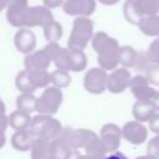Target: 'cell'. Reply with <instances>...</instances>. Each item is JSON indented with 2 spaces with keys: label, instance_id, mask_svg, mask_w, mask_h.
<instances>
[{
  "label": "cell",
  "instance_id": "cell-7",
  "mask_svg": "<svg viewBox=\"0 0 159 159\" xmlns=\"http://www.w3.org/2000/svg\"><path fill=\"white\" fill-rule=\"evenodd\" d=\"M129 89L137 101H152L158 92V89L150 84L145 75L133 76L129 83Z\"/></svg>",
  "mask_w": 159,
  "mask_h": 159
},
{
  "label": "cell",
  "instance_id": "cell-2",
  "mask_svg": "<svg viewBox=\"0 0 159 159\" xmlns=\"http://www.w3.org/2000/svg\"><path fill=\"white\" fill-rule=\"evenodd\" d=\"M29 130L36 139H45V140H53L62 134V124L58 119L53 118L50 114H37L32 117L31 124Z\"/></svg>",
  "mask_w": 159,
  "mask_h": 159
},
{
  "label": "cell",
  "instance_id": "cell-17",
  "mask_svg": "<svg viewBox=\"0 0 159 159\" xmlns=\"http://www.w3.org/2000/svg\"><path fill=\"white\" fill-rule=\"evenodd\" d=\"M31 159H48L52 157L51 142L45 139H35L31 150Z\"/></svg>",
  "mask_w": 159,
  "mask_h": 159
},
{
  "label": "cell",
  "instance_id": "cell-11",
  "mask_svg": "<svg viewBox=\"0 0 159 159\" xmlns=\"http://www.w3.org/2000/svg\"><path fill=\"white\" fill-rule=\"evenodd\" d=\"M51 57L45 50L35 51L31 53H27L24 61L25 70L32 71V70H47L51 65Z\"/></svg>",
  "mask_w": 159,
  "mask_h": 159
},
{
  "label": "cell",
  "instance_id": "cell-24",
  "mask_svg": "<svg viewBox=\"0 0 159 159\" xmlns=\"http://www.w3.org/2000/svg\"><path fill=\"white\" fill-rule=\"evenodd\" d=\"M15 86L16 88L21 92V93H34L36 91V87L32 84L30 77H29V73L26 70L24 71H20L17 75H16V78H15Z\"/></svg>",
  "mask_w": 159,
  "mask_h": 159
},
{
  "label": "cell",
  "instance_id": "cell-14",
  "mask_svg": "<svg viewBox=\"0 0 159 159\" xmlns=\"http://www.w3.org/2000/svg\"><path fill=\"white\" fill-rule=\"evenodd\" d=\"M36 39L35 35L26 29L20 30L15 36V46L16 48L22 53H31V51L35 48Z\"/></svg>",
  "mask_w": 159,
  "mask_h": 159
},
{
  "label": "cell",
  "instance_id": "cell-36",
  "mask_svg": "<svg viewBox=\"0 0 159 159\" xmlns=\"http://www.w3.org/2000/svg\"><path fill=\"white\" fill-rule=\"evenodd\" d=\"M81 157H82V154H81L77 149H72V150L67 154V157H66L65 159H81Z\"/></svg>",
  "mask_w": 159,
  "mask_h": 159
},
{
  "label": "cell",
  "instance_id": "cell-13",
  "mask_svg": "<svg viewBox=\"0 0 159 159\" xmlns=\"http://www.w3.org/2000/svg\"><path fill=\"white\" fill-rule=\"evenodd\" d=\"M35 137L29 129L25 130H16L11 137V145L14 149L19 152H29L35 142Z\"/></svg>",
  "mask_w": 159,
  "mask_h": 159
},
{
  "label": "cell",
  "instance_id": "cell-39",
  "mask_svg": "<svg viewBox=\"0 0 159 159\" xmlns=\"http://www.w3.org/2000/svg\"><path fill=\"white\" fill-rule=\"evenodd\" d=\"M135 159H159V158L154 157V155H150V154H145V155H139Z\"/></svg>",
  "mask_w": 159,
  "mask_h": 159
},
{
  "label": "cell",
  "instance_id": "cell-34",
  "mask_svg": "<svg viewBox=\"0 0 159 159\" xmlns=\"http://www.w3.org/2000/svg\"><path fill=\"white\" fill-rule=\"evenodd\" d=\"M148 124H149V129L154 134H159V113H155L153 118L148 122Z\"/></svg>",
  "mask_w": 159,
  "mask_h": 159
},
{
  "label": "cell",
  "instance_id": "cell-28",
  "mask_svg": "<svg viewBox=\"0 0 159 159\" xmlns=\"http://www.w3.org/2000/svg\"><path fill=\"white\" fill-rule=\"evenodd\" d=\"M123 14H124V17L127 19L128 22L133 24V25H138V22L140 21V16L139 14L135 10V6H134V0H127L124 2V6H123Z\"/></svg>",
  "mask_w": 159,
  "mask_h": 159
},
{
  "label": "cell",
  "instance_id": "cell-15",
  "mask_svg": "<svg viewBox=\"0 0 159 159\" xmlns=\"http://www.w3.org/2000/svg\"><path fill=\"white\" fill-rule=\"evenodd\" d=\"M9 118V125L16 132V130H25L29 129L30 124H31V116L27 112L16 109L14 112L10 113V116H7Z\"/></svg>",
  "mask_w": 159,
  "mask_h": 159
},
{
  "label": "cell",
  "instance_id": "cell-33",
  "mask_svg": "<svg viewBox=\"0 0 159 159\" xmlns=\"http://www.w3.org/2000/svg\"><path fill=\"white\" fill-rule=\"evenodd\" d=\"M9 127V118L7 116H2L0 117V149L4 148L5 143H6V128Z\"/></svg>",
  "mask_w": 159,
  "mask_h": 159
},
{
  "label": "cell",
  "instance_id": "cell-19",
  "mask_svg": "<svg viewBox=\"0 0 159 159\" xmlns=\"http://www.w3.org/2000/svg\"><path fill=\"white\" fill-rule=\"evenodd\" d=\"M134 6L140 17L159 14V0H134Z\"/></svg>",
  "mask_w": 159,
  "mask_h": 159
},
{
  "label": "cell",
  "instance_id": "cell-9",
  "mask_svg": "<svg viewBox=\"0 0 159 159\" xmlns=\"http://www.w3.org/2000/svg\"><path fill=\"white\" fill-rule=\"evenodd\" d=\"M123 139L134 145H140L148 139V128L138 120H129L122 127Z\"/></svg>",
  "mask_w": 159,
  "mask_h": 159
},
{
  "label": "cell",
  "instance_id": "cell-42",
  "mask_svg": "<svg viewBox=\"0 0 159 159\" xmlns=\"http://www.w3.org/2000/svg\"><path fill=\"white\" fill-rule=\"evenodd\" d=\"M48 159H57V158H53V157H51V158H48Z\"/></svg>",
  "mask_w": 159,
  "mask_h": 159
},
{
  "label": "cell",
  "instance_id": "cell-26",
  "mask_svg": "<svg viewBox=\"0 0 159 159\" xmlns=\"http://www.w3.org/2000/svg\"><path fill=\"white\" fill-rule=\"evenodd\" d=\"M51 83H52V86H55L60 89L68 87L71 84L70 72L63 71V70H56V71L51 72Z\"/></svg>",
  "mask_w": 159,
  "mask_h": 159
},
{
  "label": "cell",
  "instance_id": "cell-29",
  "mask_svg": "<svg viewBox=\"0 0 159 159\" xmlns=\"http://www.w3.org/2000/svg\"><path fill=\"white\" fill-rule=\"evenodd\" d=\"M62 35V27L57 22H51L45 27V36L50 42H55Z\"/></svg>",
  "mask_w": 159,
  "mask_h": 159
},
{
  "label": "cell",
  "instance_id": "cell-21",
  "mask_svg": "<svg viewBox=\"0 0 159 159\" xmlns=\"http://www.w3.org/2000/svg\"><path fill=\"white\" fill-rule=\"evenodd\" d=\"M70 52V71L72 72H81L87 66V57L82 50H71Z\"/></svg>",
  "mask_w": 159,
  "mask_h": 159
},
{
  "label": "cell",
  "instance_id": "cell-38",
  "mask_svg": "<svg viewBox=\"0 0 159 159\" xmlns=\"http://www.w3.org/2000/svg\"><path fill=\"white\" fill-rule=\"evenodd\" d=\"M5 113H6V107H5V103H4V101L0 98V117H2V116H6Z\"/></svg>",
  "mask_w": 159,
  "mask_h": 159
},
{
  "label": "cell",
  "instance_id": "cell-23",
  "mask_svg": "<svg viewBox=\"0 0 159 159\" xmlns=\"http://www.w3.org/2000/svg\"><path fill=\"white\" fill-rule=\"evenodd\" d=\"M84 152L89 157L101 158V159H103L108 154V149L104 145V143L102 142V139L99 138V135L88 143V145L84 148Z\"/></svg>",
  "mask_w": 159,
  "mask_h": 159
},
{
  "label": "cell",
  "instance_id": "cell-40",
  "mask_svg": "<svg viewBox=\"0 0 159 159\" xmlns=\"http://www.w3.org/2000/svg\"><path fill=\"white\" fill-rule=\"evenodd\" d=\"M119 0H101V2H103V4H106V5H113V4H116V2H118Z\"/></svg>",
  "mask_w": 159,
  "mask_h": 159
},
{
  "label": "cell",
  "instance_id": "cell-1",
  "mask_svg": "<svg viewBox=\"0 0 159 159\" xmlns=\"http://www.w3.org/2000/svg\"><path fill=\"white\" fill-rule=\"evenodd\" d=\"M92 47L97 52V62L101 68L113 71L119 65V48L117 40L106 32H97L92 37Z\"/></svg>",
  "mask_w": 159,
  "mask_h": 159
},
{
  "label": "cell",
  "instance_id": "cell-35",
  "mask_svg": "<svg viewBox=\"0 0 159 159\" xmlns=\"http://www.w3.org/2000/svg\"><path fill=\"white\" fill-rule=\"evenodd\" d=\"M104 159H128V158H127L123 153L116 150V152H112V153H109L108 155H106Z\"/></svg>",
  "mask_w": 159,
  "mask_h": 159
},
{
  "label": "cell",
  "instance_id": "cell-37",
  "mask_svg": "<svg viewBox=\"0 0 159 159\" xmlns=\"http://www.w3.org/2000/svg\"><path fill=\"white\" fill-rule=\"evenodd\" d=\"M152 102H153V104H154V107H155L157 112L159 113V89H158V92H157L155 97H154V98L152 99Z\"/></svg>",
  "mask_w": 159,
  "mask_h": 159
},
{
  "label": "cell",
  "instance_id": "cell-5",
  "mask_svg": "<svg viewBox=\"0 0 159 159\" xmlns=\"http://www.w3.org/2000/svg\"><path fill=\"white\" fill-rule=\"evenodd\" d=\"M108 73L101 67L89 68L83 77V87L92 94H101L107 89Z\"/></svg>",
  "mask_w": 159,
  "mask_h": 159
},
{
  "label": "cell",
  "instance_id": "cell-10",
  "mask_svg": "<svg viewBox=\"0 0 159 159\" xmlns=\"http://www.w3.org/2000/svg\"><path fill=\"white\" fill-rule=\"evenodd\" d=\"M99 138L104 143V145L108 149V153L116 152L122 143L123 134H122V128H119L114 123H106L99 132Z\"/></svg>",
  "mask_w": 159,
  "mask_h": 159
},
{
  "label": "cell",
  "instance_id": "cell-32",
  "mask_svg": "<svg viewBox=\"0 0 159 159\" xmlns=\"http://www.w3.org/2000/svg\"><path fill=\"white\" fill-rule=\"evenodd\" d=\"M147 154L159 158V134H155L152 139H149L147 144Z\"/></svg>",
  "mask_w": 159,
  "mask_h": 159
},
{
  "label": "cell",
  "instance_id": "cell-20",
  "mask_svg": "<svg viewBox=\"0 0 159 159\" xmlns=\"http://www.w3.org/2000/svg\"><path fill=\"white\" fill-rule=\"evenodd\" d=\"M27 73L36 89L46 88L51 83V73L47 70H32V71H27Z\"/></svg>",
  "mask_w": 159,
  "mask_h": 159
},
{
  "label": "cell",
  "instance_id": "cell-6",
  "mask_svg": "<svg viewBox=\"0 0 159 159\" xmlns=\"http://www.w3.org/2000/svg\"><path fill=\"white\" fill-rule=\"evenodd\" d=\"M61 137L66 140V143L72 148V149H84L88 143L91 140H93L94 138H97L98 135L91 130V129H86V128H63Z\"/></svg>",
  "mask_w": 159,
  "mask_h": 159
},
{
  "label": "cell",
  "instance_id": "cell-8",
  "mask_svg": "<svg viewBox=\"0 0 159 159\" xmlns=\"http://www.w3.org/2000/svg\"><path fill=\"white\" fill-rule=\"evenodd\" d=\"M130 71L125 67H117L116 70L111 71L107 80V89L111 93L119 94L129 88V83L132 80Z\"/></svg>",
  "mask_w": 159,
  "mask_h": 159
},
{
  "label": "cell",
  "instance_id": "cell-16",
  "mask_svg": "<svg viewBox=\"0 0 159 159\" xmlns=\"http://www.w3.org/2000/svg\"><path fill=\"white\" fill-rule=\"evenodd\" d=\"M137 26L145 36L154 39L159 37V15L142 17Z\"/></svg>",
  "mask_w": 159,
  "mask_h": 159
},
{
  "label": "cell",
  "instance_id": "cell-31",
  "mask_svg": "<svg viewBox=\"0 0 159 159\" xmlns=\"http://www.w3.org/2000/svg\"><path fill=\"white\" fill-rule=\"evenodd\" d=\"M145 76L152 86L159 87V63H152L145 70Z\"/></svg>",
  "mask_w": 159,
  "mask_h": 159
},
{
  "label": "cell",
  "instance_id": "cell-18",
  "mask_svg": "<svg viewBox=\"0 0 159 159\" xmlns=\"http://www.w3.org/2000/svg\"><path fill=\"white\" fill-rule=\"evenodd\" d=\"M139 60V52L132 46H120L119 48V65L125 68L135 67Z\"/></svg>",
  "mask_w": 159,
  "mask_h": 159
},
{
  "label": "cell",
  "instance_id": "cell-30",
  "mask_svg": "<svg viewBox=\"0 0 159 159\" xmlns=\"http://www.w3.org/2000/svg\"><path fill=\"white\" fill-rule=\"evenodd\" d=\"M145 55L150 63H159V37L150 42Z\"/></svg>",
  "mask_w": 159,
  "mask_h": 159
},
{
  "label": "cell",
  "instance_id": "cell-27",
  "mask_svg": "<svg viewBox=\"0 0 159 159\" xmlns=\"http://www.w3.org/2000/svg\"><path fill=\"white\" fill-rule=\"evenodd\" d=\"M52 61L55 62L57 70H63L70 72V52L67 48L61 47L58 52L55 55V57L52 58Z\"/></svg>",
  "mask_w": 159,
  "mask_h": 159
},
{
  "label": "cell",
  "instance_id": "cell-22",
  "mask_svg": "<svg viewBox=\"0 0 159 159\" xmlns=\"http://www.w3.org/2000/svg\"><path fill=\"white\" fill-rule=\"evenodd\" d=\"M36 102L37 97H35L34 93H21L16 97V108L31 114L36 111Z\"/></svg>",
  "mask_w": 159,
  "mask_h": 159
},
{
  "label": "cell",
  "instance_id": "cell-12",
  "mask_svg": "<svg viewBox=\"0 0 159 159\" xmlns=\"http://www.w3.org/2000/svg\"><path fill=\"white\" fill-rule=\"evenodd\" d=\"M155 113L158 112L152 101H135L132 107V114L134 120H138L140 123L149 122Z\"/></svg>",
  "mask_w": 159,
  "mask_h": 159
},
{
  "label": "cell",
  "instance_id": "cell-25",
  "mask_svg": "<svg viewBox=\"0 0 159 159\" xmlns=\"http://www.w3.org/2000/svg\"><path fill=\"white\" fill-rule=\"evenodd\" d=\"M51 149H52V157L57 159H65L67 154L72 150V148L66 143V140L62 137L51 140Z\"/></svg>",
  "mask_w": 159,
  "mask_h": 159
},
{
  "label": "cell",
  "instance_id": "cell-41",
  "mask_svg": "<svg viewBox=\"0 0 159 159\" xmlns=\"http://www.w3.org/2000/svg\"><path fill=\"white\" fill-rule=\"evenodd\" d=\"M81 159H101V158H94V157H89V155H87V154H82ZM103 159H104V158H103Z\"/></svg>",
  "mask_w": 159,
  "mask_h": 159
},
{
  "label": "cell",
  "instance_id": "cell-3",
  "mask_svg": "<svg viewBox=\"0 0 159 159\" xmlns=\"http://www.w3.org/2000/svg\"><path fill=\"white\" fill-rule=\"evenodd\" d=\"M93 37V24L86 17H80L75 21L73 31L68 39V48L83 50Z\"/></svg>",
  "mask_w": 159,
  "mask_h": 159
},
{
  "label": "cell",
  "instance_id": "cell-4",
  "mask_svg": "<svg viewBox=\"0 0 159 159\" xmlns=\"http://www.w3.org/2000/svg\"><path fill=\"white\" fill-rule=\"evenodd\" d=\"M63 101V93L62 89L55 87V86H48L43 89L40 97H37L36 102V111L40 114H55L57 113L58 108L61 107Z\"/></svg>",
  "mask_w": 159,
  "mask_h": 159
}]
</instances>
